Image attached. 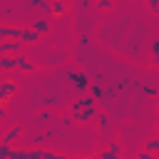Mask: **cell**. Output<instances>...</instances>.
Returning <instances> with one entry per match:
<instances>
[{
    "label": "cell",
    "instance_id": "7",
    "mask_svg": "<svg viewBox=\"0 0 159 159\" xmlns=\"http://www.w3.org/2000/svg\"><path fill=\"white\" fill-rule=\"evenodd\" d=\"M37 40H40V37H37V35H35L30 27H22V30H20V42H27V45H32V42H37Z\"/></svg>",
    "mask_w": 159,
    "mask_h": 159
},
{
    "label": "cell",
    "instance_id": "18",
    "mask_svg": "<svg viewBox=\"0 0 159 159\" xmlns=\"http://www.w3.org/2000/svg\"><path fill=\"white\" fill-rule=\"evenodd\" d=\"M94 97H104V89L102 87H94Z\"/></svg>",
    "mask_w": 159,
    "mask_h": 159
},
{
    "label": "cell",
    "instance_id": "16",
    "mask_svg": "<svg viewBox=\"0 0 159 159\" xmlns=\"http://www.w3.org/2000/svg\"><path fill=\"white\" fill-rule=\"evenodd\" d=\"M109 7H112L109 0H99V10H109Z\"/></svg>",
    "mask_w": 159,
    "mask_h": 159
},
{
    "label": "cell",
    "instance_id": "11",
    "mask_svg": "<svg viewBox=\"0 0 159 159\" xmlns=\"http://www.w3.org/2000/svg\"><path fill=\"white\" fill-rule=\"evenodd\" d=\"M27 154H30V149H10V154H7V159H27Z\"/></svg>",
    "mask_w": 159,
    "mask_h": 159
},
{
    "label": "cell",
    "instance_id": "2",
    "mask_svg": "<svg viewBox=\"0 0 159 159\" xmlns=\"http://www.w3.org/2000/svg\"><path fill=\"white\" fill-rule=\"evenodd\" d=\"M15 92H17V84H15L12 80H0V104L7 102Z\"/></svg>",
    "mask_w": 159,
    "mask_h": 159
},
{
    "label": "cell",
    "instance_id": "4",
    "mask_svg": "<svg viewBox=\"0 0 159 159\" xmlns=\"http://www.w3.org/2000/svg\"><path fill=\"white\" fill-rule=\"evenodd\" d=\"M30 30L40 37V35H47V32L52 30V22H50V17H37V20L32 22V27H30Z\"/></svg>",
    "mask_w": 159,
    "mask_h": 159
},
{
    "label": "cell",
    "instance_id": "9",
    "mask_svg": "<svg viewBox=\"0 0 159 159\" xmlns=\"http://www.w3.org/2000/svg\"><path fill=\"white\" fill-rule=\"evenodd\" d=\"M20 134H22V127H12V129H10V132L2 137V142H5V144H12V142H15Z\"/></svg>",
    "mask_w": 159,
    "mask_h": 159
},
{
    "label": "cell",
    "instance_id": "15",
    "mask_svg": "<svg viewBox=\"0 0 159 159\" xmlns=\"http://www.w3.org/2000/svg\"><path fill=\"white\" fill-rule=\"evenodd\" d=\"M107 149H109L112 154H122V149H119V144H117V142H112V144H109Z\"/></svg>",
    "mask_w": 159,
    "mask_h": 159
},
{
    "label": "cell",
    "instance_id": "17",
    "mask_svg": "<svg viewBox=\"0 0 159 159\" xmlns=\"http://www.w3.org/2000/svg\"><path fill=\"white\" fill-rule=\"evenodd\" d=\"M149 7H152V10L157 12V10H159V2H157V0H149Z\"/></svg>",
    "mask_w": 159,
    "mask_h": 159
},
{
    "label": "cell",
    "instance_id": "19",
    "mask_svg": "<svg viewBox=\"0 0 159 159\" xmlns=\"http://www.w3.org/2000/svg\"><path fill=\"white\" fill-rule=\"evenodd\" d=\"M139 159H157V157H152V154H147V152H139Z\"/></svg>",
    "mask_w": 159,
    "mask_h": 159
},
{
    "label": "cell",
    "instance_id": "21",
    "mask_svg": "<svg viewBox=\"0 0 159 159\" xmlns=\"http://www.w3.org/2000/svg\"><path fill=\"white\" fill-rule=\"evenodd\" d=\"M67 159H87V157H67Z\"/></svg>",
    "mask_w": 159,
    "mask_h": 159
},
{
    "label": "cell",
    "instance_id": "5",
    "mask_svg": "<svg viewBox=\"0 0 159 159\" xmlns=\"http://www.w3.org/2000/svg\"><path fill=\"white\" fill-rule=\"evenodd\" d=\"M17 62H20V55L0 57V72H2V70H17Z\"/></svg>",
    "mask_w": 159,
    "mask_h": 159
},
{
    "label": "cell",
    "instance_id": "6",
    "mask_svg": "<svg viewBox=\"0 0 159 159\" xmlns=\"http://www.w3.org/2000/svg\"><path fill=\"white\" fill-rule=\"evenodd\" d=\"M70 77H72V84L77 87V89H84L89 82H87V75L84 72H70Z\"/></svg>",
    "mask_w": 159,
    "mask_h": 159
},
{
    "label": "cell",
    "instance_id": "20",
    "mask_svg": "<svg viewBox=\"0 0 159 159\" xmlns=\"http://www.w3.org/2000/svg\"><path fill=\"white\" fill-rule=\"evenodd\" d=\"M5 117H7V112H5V107L0 104V119H5Z\"/></svg>",
    "mask_w": 159,
    "mask_h": 159
},
{
    "label": "cell",
    "instance_id": "1",
    "mask_svg": "<svg viewBox=\"0 0 159 159\" xmlns=\"http://www.w3.org/2000/svg\"><path fill=\"white\" fill-rule=\"evenodd\" d=\"M72 112H75V117H77L80 122L92 119V117H94V99H92V97H82V99H77V102L72 104Z\"/></svg>",
    "mask_w": 159,
    "mask_h": 159
},
{
    "label": "cell",
    "instance_id": "12",
    "mask_svg": "<svg viewBox=\"0 0 159 159\" xmlns=\"http://www.w3.org/2000/svg\"><path fill=\"white\" fill-rule=\"evenodd\" d=\"M97 159H122V154H112L109 149H102V152L97 154Z\"/></svg>",
    "mask_w": 159,
    "mask_h": 159
},
{
    "label": "cell",
    "instance_id": "14",
    "mask_svg": "<svg viewBox=\"0 0 159 159\" xmlns=\"http://www.w3.org/2000/svg\"><path fill=\"white\" fill-rule=\"evenodd\" d=\"M97 119H99V127H102V129H109V117H107V114H99Z\"/></svg>",
    "mask_w": 159,
    "mask_h": 159
},
{
    "label": "cell",
    "instance_id": "10",
    "mask_svg": "<svg viewBox=\"0 0 159 159\" xmlns=\"http://www.w3.org/2000/svg\"><path fill=\"white\" fill-rule=\"evenodd\" d=\"M144 152H147V154H152V157H157V152H159V139H147Z\"/></svg>",
    "mask_w": 159,
    "mask_h": 159
},
{
    "label": "cell",
    "instance_id": "3",
    "mask_svg": "<svg viewBox=\"0 0 159 159\" xmlns=\"http://www.w3.org/2000/svg\"><path fill=\"white\" fill-rule=\"evenodd\" d=\"M20 45L17 40H5L0 42V57H12V55H20Z\"/></svg>",
    "mask_w": 159,
    "mask_h": 159
},
{
    "label": "cell",
    "instance_id": "13",
    "mask_svg": "<svg viewBox=\"0 0 159 159\" xmlns=\"http://www.w3.org/2000/svg\"><path fill=\"white\" fill-rule=\"evenodd\" d=\"M50 10H52L55 15H65V10H67V7H65V2H52V5H50Z\"/></svg>",
    "mask_w": 159,
    "mask_h": 159
},
{
    "label": "cell",
    "instance_id": "8",
    "mask_svg": "<svg viewBox=\"0 0 159 159\" xmlns=\"http://www.w3.org/2000/svg\"><path fill=\"white\" fill-rule=\"evenodd\" d=\"M17 70H22V72H32V70H35V62H32V60H27L25 55H20V62H17Z\"/></svg>",
    "mask_w": 159,
    "mask_h": 159
}]
</instances>
